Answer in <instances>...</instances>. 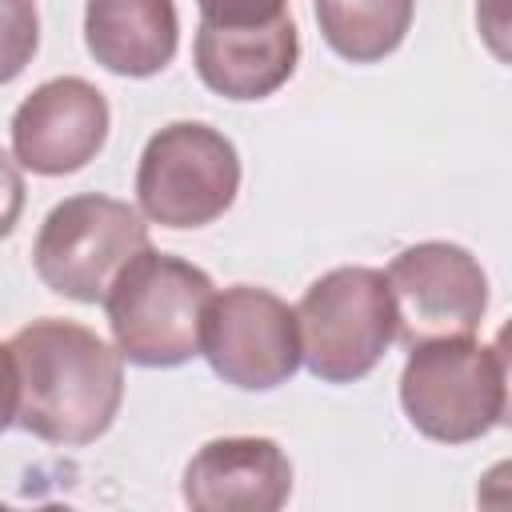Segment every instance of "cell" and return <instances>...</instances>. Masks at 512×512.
<instances>
[{"label":"cell","instance_id":"5b68a950","mask_svg":"<svg viewBox=\"0 0 512 512\" xmlns=\"http://www.w3.org/2000/svg\"><path fill=\"white\" fill-rule=\"evenodd\" d=\"M240 192L236 144L200 120L164 124L140 152L136 204L164 228H204L220 220Z\"/></svg>","mask_w":512,"mask_h":512},{"label":"cell","instance_id":"ba28073f","mask_svg":"<svg viewBox=\"0 0 512 512\" xmlns=\"http://www.w3.org/2000/svg\"><path fill=\"white\" fill-rule=\"evenodd\" d=\"M384 276L404 348L436 336H472L488 312V276L460 244L420 240L396 252Z\"/></svg>","mask_w":512,"mask_h":512},{"label":"cell","instance_id":"7c38bea8","mask_svg":"<svg viewBox=\"0 0 512 512\" xmlns=\"http://www.w3.org/2000/svg\"><path fill=\"white\" fill-rule=\"evenodd\" d=\"M84 44L92 60L116 76H156L172 64L180 44L176 0H88Z\"/></svg>","mask_w":512,"mask_h":512},{"label":"cell","instance_id":"8992f818","mask_svg":"<svg viewBox=\"0 0 512 512\" xmlns=\"http://www.w3.org/2000/svg\"><path fill=\"white\" fill-rule=\"evenodd\" d=\"M148 244L144 216L100 192H80L60 200L32 244V268L56 296L76 304H100L112 276Z\"/></svg>","mask_w":512,"mask_h":512},{"label":"cell","instance_id":"3957f363","mask_svg":"<svg viewBox=\"0 0 512 512\" xmlns=\"http://www.w3.org/2000/svg\"><path fill=\"white\" fill-rule=\"evenodd\" d=\"M400 408L436 444L488 436L508 408V360L500 344H480L476 336L412 344L400 372Z\"/></svg>","mask_w":512,"mask_h":512},{"label":"cell","instance_id":"9c48e42d","mask_svg":"<svg viewBox=\"0 0 512 512\" xmlns=\"http://www.w3.org/2000/svg\"><path fill=\"white\" fill-rule=\"evenodd\" d=\"M108 100L84 76H56L32 88L12 112V160L36 176L80 172L108 140Z\"/></svg>","mask_w":512,"mask_h":512},{"label":"cell","instance_id":"e0dca14e","mask_svg":"<svg viewBox=\"0 0 512 512\" xmlns=\"http://www.w3.org/2000/svg\"><path fill=\"white\" fill-rule=\"evenodd\" d=\"M12 424H16V380H12L8 348L0 344V432H8Z\"/></svg>","mask_w":512,"mask_h":512},{"label":"cell","instance_id":"9a60e30c","mask_svg":"<svg viewBox=\"0 0 512 512\" xmlns=\"http://www.w3.org/2000/svg\"><path fill=\"white\" fill-rule=\"evenodd\" d=\"M208 24H264L284 16V0H196Z\"/></svg>","mask_w":512,"mask_h":512},{"label":"cell","instance_id":"6da1fadb","mask_svg":"<svg viewBox=\"0 0 512 512\" xmlns=\"http://www.w3.org/2000/svg\"><path fill=\"white\" fill-rule=\"evenodd\" d=\"M16 424L48 444L100 440L124 400V356L92 328L60 316L24 324L8 344Z\"/></svg>","mask_w":512,"mask_h":512},{"label":"cell","instance_id":"8fae6325","mask_svg":"<svg viewBox=\"0 0 512 512\" xmlns=\"http://www.w3.org/2000/svg\"><path fill=\"white\" fill-rule=\"evenodd\" d=\"M192 60L200 80L224 100H264L300 60V32L292 16H276L264 24H208L200 20L192 40Z\"/></svg>","mask_w":512,"mask_h":512},{"label":"cell","instance_id":"7a4b0ae2","mask_svg":"<svg viewBox=\"0 0 512 512\" xmlns=\"http://www.w3.org/2000/svg\"><path fill=\"white\" fill-rule=\"evenodd\" d=\"M212 292L204 268L144 244L124 260L100 300L116 352L140 368L188 364L200 356V328Z\"/></svg>","mask_w":512,"mask_h":512},{"label":"cell","instance_id":"277c9868","mask_svg":"<svg viewBox=\"0 0 512 512\" xmlns=\"http://www.w3.org/2000/svg\"><path fill=\"white\" fill-rule=\"evenodd\" d=\"M292 312L300 360L324 384L364 380L396 344V304L380 268H332L304 288Z\"/></svg>","mask_w":512,"mask_h":512},{"label":"cell","instance_id":"30bf717a","mask_svg":"<svg viewBox=\"0 0 512 512\" xmlns=\"http://www.w3.org/2000/svg\"><path fill=\"white\" fill-rule=\"evenodd\" d=\"M180 492L196 512H276L292 496V460L268 436H220L196 448Z\"/></svg>","mask_w":512,"mask_h":512},{"label":"cell","instance_id":"52a82bcc","mask_svg":"<svg viewBox=\"0 0 512 512\" xmlns=\"http://www.w3.org/2000/svg\"><path fill=\"white\" fill-rule=\"evenodd\" d=\"M200 356L224 384L244 392H272L300 368L296 312L276 292L256 284L212 292L200 328Z\"/></svg>","mask_w":512,"mask_h":512},{"label":"cell","instance_id":"2e32d148","mask_svg":"<svg viewBox=\"0 0 512 512\" xmlns=\"http://www.w3.org/2000/svg\"><path fill=\"white\" fill-rule=\"evenodd\" d=\"M20 212H24V176L20 164L0 148V240L12 236Z\"/></svg>","mask_w":512,"mask_h":512},{"label":"cell","instance_id":"4fadbf2b","mask_svg":"<svg viewBox=\"0 0 512 512\" xmlns=\"http://www.w3.org/2000/svg\"><path fill=\"white\" fill-rule=\"evenodd\" d=\"M324 44L348 64L392 56L416 16V0H312Z\"/></svg>","mask_w":512,"mask_h":512},{"label":"cell","instance_id":"5bb4252c","mask_svg":"<svg viewBox=\"0 0 512 512\" xmlns=\"http://www.w3.org/2000/svg\"><path fill=\"white\" fill-rule=\"evenodd\" d=\"M40 48L36 0H0V84H12Z\"/></svg>","mask_w":512,"mask_h":512}]
</instances>
